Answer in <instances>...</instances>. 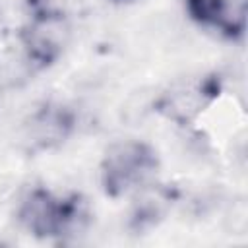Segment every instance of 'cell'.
Instances as JSON below:
<instances>
[{"mask_svg":"<svg viewBox=\"0 0 248 248\" xmlns=\"http://www.w3.org/2000/svg\"><path fill=\"white\" fill-rule=\"evenodd\" d=\"M153 163L145 145L136 141L116 143L108 149L105 159V184L112 194H124L149 174Z\"/></svg>","mask_w":248,"mask_h":248,"instance_id":"obj_1","label":"cell"},{"mask_svg":"<svg viewBox=\"0 0 248 248\" xmlns=\"http://www.w3.org/2000/svg\"><path fill=\"white\" fill-rule=\"evenodd\" d=\"M68 35H70V29L66 21L58 17H45L31 27L27 45L35 56L50 58L60 52V48L68 41Z\"/></svg>","mask_w":248,"mask_h":248,"instance_id":"obj_2","label":"cell"}]
</instances>
